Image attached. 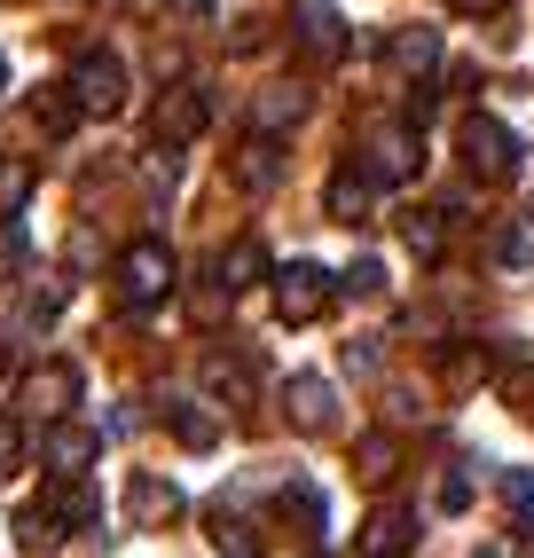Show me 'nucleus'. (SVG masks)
<instances>
[{
    "label": "nucleus",
    "mask_w": 534,
    "mask_h": 558,
    "mask_svg": "<svg viewBox=\"0 0 534 558\" xmlns=\"http://www.w3.org/2000/svg\"><path fill=\"white\" fill-rule=\"evenodd\" d=\"M267 283H276V315L283 323H315L330 300H338V283L315 268V259H291V268H267Z\"/></svg>",
    "instance_id": "f257e3e1"
},
{
    "label": "nucleus",
    "mask_w": 534,
    "mask_h": 558,
    "mask_svg": "<svg viewBox=\"0 0 534 558\" xmlns=\"http://www.w3.org/2000/svg\"><path fill=\"white\" fill-rule=\"evenodd\" d=\"M519 158H526V142H519L503 119H464V166H472L480 181H511Z\"/></svg>",
    "instance_id": "f03ea898"
},
{
    "label": "nucleus",
    "mask_w": 534,
    "mask_h": 558,
    "mask_svg": "<svg viewBox=\"0 0 534 558\" xmlns=\"http://www.w3.org/2000/svg\"><path fill=\"white\" fill-rule=\"evenodd\" d=\"M119 283H126V300H134V307H158L166 291H173V252H166L158 236L126 244V259H119Z\"/></svg>",
    "instance_id": "7ed1b4c3"
},
{
    "label": "nucleus",
    "mask_w": 534,
    "mask_h": 558,
    "mask_svg": "<svg viewBox=\"0 0 534 558\" xmlns=\"http://www.w3.org/2000/svg\"><path fill=\"white\" fill-rule=\"evenodd\" d=\"M71 95H80V110H87V119H110V110L126 102V63L110 56V48L80 56V71H71Z\"/></svg>",
    "instance_id": "20e7f679"
},
{
    "label": "nucleus",
    "mask_w": 534,
    "mask_h": 558,
    "mask_svg": "<svg viewBox=\"0 0 534 558\" xmlns=\"http://www.w3.org/2000/svg\"><path fill=\"white\" fill-rule=\"evenodd\" d=\"M205 119H213V102H205V87H166L158 95V119H149V126H158V150H189V142H197L205 134Z\"/></svg>",
    "instance_id": "39448f33"
},
{
    "label": "nucleus",
    "mask_w": 534,
    "mask_h": 558,
    "mask_svg": "<svg viewBox=\"0 0 534 558\" xmlns=\"http://www.w3.org/2000/svg\"><path fill=\"white\" fill-rule=\"evenodd\" d=\"M283 417H291V433H330L338 425V386L315 378V369L283 378Z\"/></svg>",
    "instance_id": "423d86ee"
},
{
    "label": "nucleus",
    "mask_w": 534,
    "mask_h": 558,
    "mask_svg": "<svg viewBox=\"0 0 534 558\" xmlns=\"http://www.w3.org/2000/svg\"><path fill=\"white\" fill-rule=\"evenodd\" d=\"M126 519H134V527H173V519H181V488L158 480V472H134L126 480Z\"/></svg>",
    "instance_id": "0eeeda50"
},
{
    "label": "nucleus",
    "mask_w": 534,
    "mask_h": 558,
    "mask_svg": "<svg viewBox=\"0 0 534 558\" xmlns=\"http://www.w3.org/2000/svg\"><path fill=\"white\" fill-rule=\"evenodd\" d=\"M416 550V511L386 504V511H369V527H362V558H409Z\"/></svg>",
    "instance_id": "6e6552de"
},
{
    "label": "nucleus",
    "mask_w": 534,
    "mask_h": 558,
    "mask_svg": "<svg viewBox=\"0 0 534 558\" xmlns=\"http://www.w3.org/2000/svg\"><path fill=\"white\" fill-rule=\"evenodd\" d=\"M299 119H307V87L276 80V87L252 95V134H283V126H299Z\"/></svg>",
    "instance_id": "1a4fd4ad"
},
{
    "label": "nucleus",
    "mask_w": 534,
    "mask_h": 558,
    "mask_svg": "<svg viewBox=\"0 0 534 558\" xmlns=\"http://www.w3.org/2000/svg\"><path fill=\"white\" fill-rule=\"evenodd\" d=\"M213 283L236 300V291H252V283H267V252H259V236H236L220 259H213Z\"/></svg>",
    "instance_id": "9d476101"
},
{
    "label": "nucleus",
    "mask_w": 534,
    "mask_h": 558,
    "mask_svg": "<svg viewBox=\"0 0 534 558\" xmlns=\"http://www.w3.org/2000/svg\"><path fill=\"white\" fill-rule=\"evenodd\" d=\"M291 24H299V40H307L315 56H347V16H338L330 0H299Z\"/></svg>",
    "instance_id": "9b49d317"
},
{
    "label": "nucleus",
    "mask_w": 534,
    "mask_h": 558,
    "mask_svg": "<svg viewBox=\"0 0 534 558\" xmlns=\"http://www.w3.org/2000/svg\"><path fill=\"white\" fill-rule=\"evenodd\" d=\"M386 63H393V71H409V80H425V71L440 63V32H433V24L393 32V40H386Z\"/></svg>",
    "instance_id": "f8f14e48"
},
{
    "label": "nucleus",
    "mask_w": 534,
    "mask_h": 558,
    "mask_svg": "<svg viewBox=\"0 0 534 558\" xmlns=\"http://www.w3.org/2000/svg\"><path fill=\"white\" fill-rule=\"evenodd\" d=\"M24 401H32V409H48V417H56L63 401H80V369H71V362H40V369L24 378Z\"/></svg>",
    "instance_id": "ddd939ff"
},
{
    "label": "nucleus",
    "mask_w": 534,
    "mask_h": 558,
    "mask_svg": "<svg viewBox=\"0 0 534 558\" xmlns=\"http://www.w3.org/2000/svg\"><path fill=\"white\" fill-rule=\"evenodd\" d=\"M236 181H244V190H276V181H283V142L276 134H252L244 158H236Z\"/></svg>",
    "instance_id": "4468645a"
},
{
    "label": "nucleus",
    "mask_w": 534,
    "mask_h": 558,
    "mask_svg": "<svg viewBox=\"0 0 534 558\" xmlns=\"http://www.w3.org/2000/svg\"><path fill=\"white\" fill-rule=\"evenodd\" d=\"M416 166H425V158H416V134H409V126L377 134V150H369V173H377V181H409Z\"/></svg>",
    "instance_id": "2eb2a0df"
},
{
    "label": "nucleus",
    "mask_w": 534,
    "mask_h": 558,
    "mask_svg": "<svg viewBox=\"0 0 534 558\" xmlns=\"http://www.w3.org/2000/svg\"><path fill=\"white\" fill-rule=\"evenodd\" d=\"M48 464H56V472H87V464H95V425H71V417H63V425L48 433Z\"/></svg>",
    "instance_id": "dca6fc26"
},
{
    "label": "nucleus",
    "mask_w": 534,
    "mask_h": 558,
    "mask_svg": "<svg viewBox=\"0 0 534 558\" xmlns=\"http://www.w3.org/2000/svg\"><path fill=\"white\" fill-rule=\"evenodd\" d=\"M197 386H205L213 401H228V409H244V401H252V378H244V369L228 362V354H205V369H197Z\"/></svg>",
    "instance_id": "f3484780"
},
{
    "label": "nucleus",
    "mask_w": 534,
    "mask_h": 558,
    "mask_svg": "<svg viewBox=\"0 0 534 558\" xmlns=\"http://www.w3.org/2000/svg\"><path fill=\"white\" fill-rule=\"evenodd\" d=\"M487 259H495V268H503V276H526V268H534V229H519V220H503V229L487 236Z\"/></svg>",
    "instance_id": "a211bd4d"
},
{
    "label": "nucleus",
    "mask_w": 534,
    "mask_h": 558,
    "mask_svg": "<svg viewBox=\"0 0 534 558\" xmlns=\"http://www.w3.org/2000/svg\"><path fill=\"white\" fill-rule=\"evenodd\" d=\"M330 220H369V181L362 173H338L330 181Z\"/></svg>",
    "instance_id": "6ab92c4d"
},
{
    "label": "nucleus",
    "mask_w": 534,
    "mask_h": 558,
    "mask_svg": "<svg viewBox=\"0 0 534 558\" xmlns=\"http://www.w3.org/2000/svg\"><path fill=\"white\" fill-rule=\"evenodd\" d=\"M283 511L307 519V527H323V519H330V496L315 488V480H291V488H283Z\"/></svg>",
    "instance_id": "aec40b11"
},
{
    "label": "nucleus",
    "mask_w": 534,
    "mask_h": 558,
    "mask_svg": "<svg viewBox=\"0 0 534 558\" xmlns=\"http://www.w3.org/2000/svg\"><path fill=\"white\" fill-rule=\"evenodd\" d=\"M173 433L189 440V449H213V440H220V417H213V409H189V401H181V409H173Z\"/></svg>",
    "instance_id": "412c9836"
},
{
    "label": "nucleus",
    "mask_w": 534,
    "mask_h": 558,
    "mask_svg": "<svg viewBox=\"0 0 534 558\" xmlns=\"http://www.w3.org/2000/svg\"><path fill=\"white\" fill-rule=\"evenodd\" d=\"M32 110H40V119H48L56 134H71V126L87 119V110H80V95H56V87H40V95H32Z\"/></svg>",
    "instance_id": "4be33fe9"
},
{
    "label": "nucleus",
    "mask_w": 534,
    "mask_h": 558,
    "mask_svg": "<svg viewBox=\"0 0 534 558\" xmlns=\"http://www.w3.org/2000/svg\"><path fill=\"white\" fill-rule=\"evenodd\" d=\"M213 550L220 558H259V535L244 527V519H213Z\"/></svg>",
    "instance_id": "5701e85b"
},
{
    "label": "nucleus",
    "mask_w": 534,
    "mask_h": 558,
    "mask_svg": "<svg viewBox=\"0 0 534 558\" xmlns=\"http://www.w3.org/2000/svg\"><path fill=\"white\" fill-rule=\"evenodd\" d=\"M401 236H409L416 259H440V213H409V220H401Z\"/></svg>",
    "instance_id": "b1692460"
},
{
    "label": "nucleus",
    "mask_w": 534,
    "mask_h": 558,
    "mask_svg": "<svg viewBox=\"0 0 534 558\" xmlns=\"http://www.w3.org/2000/svg\"><path fill=\"white\" fill-rule=\"evenodd\" d=\"M338 291H347V300H377V291H386V259H354Z\"/></svg>",
    "instance_id": "393cba45"
},
{
    "label": "nucleus",
    "mask_w": 534,
    "mask_h": 558,
    "mask_svg": "<svg viewBox=\"0 0 534 558\" xmlns=\"http://www.w3.org/2000/svg\"><path fill=\"white\" fill-rule=\"evenodd\" d=\"M16 535H24L32 550H40V543H56V511H48V504H32V511L16 519Z\"/></svg>",
    "instance_id": "a878e982"
},
{
    "label": "nucleus",
    "mask_w": 534,
    "mask_h": 558,
    "mask_svg": "<svg viewBox=\"0 0 534 558\" xmlns=\"http://www.w3.org/2000/svg\"><path fill=\"white\" fill-rule=\"evenodd\" d=\"M9 472H24V425L0 417V480H9Z\"/></svg>",
    "instance_id": "bb28decb"
},
{
    "label": "nucleus",
    "mask_w": 534,
    "mask_h": 558,
    "mask_svg": "<svg viewBox=\"0 0 534 558\" xmlns=\"http://www.w3.org/2000/svg\"><path fill=\"white\" fill-rule=\"evenodd\" d=\"M377 362H386L377 339H347V369H354V378H377Z\"/></svg>",
    "instance_id": "cd10ccee"
},
{
    "label": "nucleus",
    "mask_w": 534,
    "mask_h": 558,
    "mask_svg": "<svg viewBox=\"0 0 534 558\" xmlns=\"http://www.w3.org/2000/svg\"><path fill=\"white\" fill-rule=\"evenodd\" d=\"M362 472H369V480H386V472H393V440H386V433L362 440Z\"/></svg>",
    "instance_id": "c85d7f7f"
},
{
    "label": "nucleus",
    "mask_w": 534,
    "mask_h": 558,
    "mask_svg": "<svg viewBox=\"0 0 534 558\" xmlns=\"http://www.w3.org/2000/svg\"><path fill=\"white\" fill-rule=\"evenodd\" d=\"M464 504H472V480L448 472V480H440V511H464Z\"/></svg>",
    "instance_id": "c756f323"
},
{
    "label": "nucleus",
    "mask_w": 534,
    "mask_h": 558,
    "mask_svg": "<svg viewBox=\"0 0 534 558\" xmlns=\"http://www.w3.org/2000/svg\"><path fill=\"white\" fill-rule=\"evenodd\" d=\"M24 190H32V173L24 166H0V205H24Z\"/></svg>",
    "instance_id": "7c9ffc66"
},
{
    "label": "nucleus",
    "mask_w": 534,
    "mask_h": 558,
    "mask_svg": "<svg viewBox=\"0 0 534 558\" xmlns=\"http://www.w3.org/2000/svg\"><path fill=\"white\" fill-rule=\"evenodd\" d=\"M503 504H519V511H534V480H526V472H503Z\"/></svg>",
    "instance_id": "2f4dec72"
},
{
    "label": "nucleus",
    "mask_w": 534,
    "mask_h": 558,
    "mask_svg": "<svg viewBox=\"0 0 534 558\" xmlns=\"http://www.w3.org/2000/svg\"><path fill=\"white\" fill-rule=\"evenodd\" d=\"M158 9H166V16H197V24H205V16H213V0H158Z\"/></svg>",
    "instance_id": "473e14b6"
},
{
    "label": "nucleus",
    "mask_w": 534,
    "mask_h": 558,
    "mask_svg": "<svg viewBox=\"0 0 534 558\" xmlns=\"http://www.w3.org/2000/svg\"><path fill=\"white\" fill-rule=\"evenodd\" d=\"M448 9H456V16H495L503 0H448Z\"/></svg>",
    "instance_id": "72a5a7b5"
},
{
    "label": "nucleus",
    "mask_w": 534,
    "mask_h": 558,
    "mask_svg": "<svg viewBox=\"0 0 534 558\" xmlns=\"http://www.w3.org/2000/svg\"><path fill=\"white\" fill-rule=\"evenodd\" d=\"M519 558H534V511H526V543H519Z\"/></svg>",
    "instance_id": "f704fd0d"
},
{
    "label": "nucleus",
    "mask_w": 534,
    "mask_h": 558,
    "mask_svg": "<svg viewBox=\"0 0 534 558\" xmlns=\"http://www.w3.org/2000/svg\"><path fill=\"white\" fill-rule=\"evenodd\" d=\"M0 378H9V330H0Z\"/></svg>",
    "instance_id": "c9c22d12"
},
{
    "label": "nucleus",
    "mask_w": 534,
    "mask_h": 558,
    "mask_svg": "<svg viewBox=\"0 0 534 558\" xmlns=\"http://www.w3.org/2000/svg\"><path fill=\"white\" fill-rule=\"evenodd\" d=\"M0 80H9V56H0Z\"/></svg>",
    "instance_id": "e433bc0d"
},
{
    "label": "nucleus",
    "mask_w": 534,
    "mask_h": 558,
    "mask_svg": "<svg viewBox=\"0 0 534 558\" xmlns=\"http://www.w3.org/2000/svg\"><path fill=\"white\" fill-rule=\"evenodd\" d=\"M95 9H119V0H95Z\"/></svg>",
    "instance_id": "4c0bfd02"
},
{
    "label": "nucleus",
    "mask_w": 534,
    "mask_h": 558,
    "mask_svg": "<svg viewBox=\"0 0 534 558\" xmlns=\"http://www.w3.org/2000/svg\"><path fill=\"white\" fill-rule=\"evenodd\" d=\"M480 558H503V550H480Z\"/></svg>",
    "instance_id": "58836bf2"
}]
</instances>
